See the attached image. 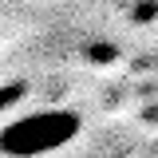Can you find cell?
<instances>
[{"instance_id":"cell-1","label":"cell","mask_w":158,"mask_h":158,"mask_svg":"<svg viewBox=\"0 0 158 158\" xmlns=\"http://www.w3.org/2000/svg\"><path fill=\"white\" fill-rule=\"evenodd\" d=\"M83 135V115L71 107H40L16 115L0 127V154L4 158H44L71 146Z\"/></svg>"}]
</instances>
